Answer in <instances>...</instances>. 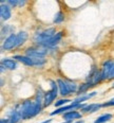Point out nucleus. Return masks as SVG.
I'll return each mask as SVG.
<instances>
[{"label":"nucleus","mask_w":114,"mask_h":123,"mask_svg":"<svg viewBox=\"0 0 114 123\" xmlns=\"http://www.w3.org/2000/svg\"><path fill=\"white\" fill-rule=\"evenodd\" d=\"M111 119H112V115L111 114H103L98 117L94 121V123H106V122L110 121Z\"/></svg>","instance_id":"nucleus-19"},{"label":"nucleus","mask_w":114,"mask_h":123,"mask_svg":"<svg viewBox=\"0 0 114 123\" xmlns=\"http://www.w3.org/2000/svg\"><path fill=\"white\" fill-rule=\"evenodd\" d=\"M52 122V119H49V120H45L43 122H40V123H51Z\"/></svg>","instance_id":"nucleus-26"},{"label":"nucleus","mask_w":114,"mask_h":123,"mask_svg":"<svg viewBox=\"0 0 114 123\" xmlns=\"http://www.w3.org/2000/svg\"><path fill=\"white\" fill-rule=\"evenodd\" d=\"M81 117H82V114L77 111H70L62 114L63 120L67 122H73L76 119H81Z\"/></svg>","instance_id":"nucleus-9"},{"label":"nucleus","mask_w":114,"mask_h":123,"mask_svg":"<svg viewBox=\"0 0 114 123\" xmlns=\"http://www.w3.org/2000/svg\"><path fill=\"white\" fill-rule=\"evenodd\" d=\"M1 65H3L9 70H15L17 68V63L14 58H3L1 61Z\"/></svg>","instance_id":"nucleus-13"},{"label":"nucleus","mask_w":114,"mask_h":123,"mask_svg":"<svg viewBox=\"0 0 114 123\" xmlns=\"http://www.w3.org/2000/svg\"><path fill=\"white\" fill-rule=\"evenodd\" d=\"M65 83H67V86H68V88H69L71 94H73V93H75V92L78 91V87L79 86H78L75 82H73L71 80H65Z\"/></svg>","instance_id":"nucleus-18"},{"label":"nucleus","mask_w":114,"mask_h":123,"mask_svg":"<svg viewBox=\"0 0 114 123\" xmlns=\"http://www.w3.org/2000/svg\"><path fill=\"white\" fill-rule=\"evenodd\" d=\"M100 107H101V104H98V103L88 104L85 108L80 109V112H81V114H93V112L97 111Z\"/></svg>","instance_id":"nucleus-11"},{"label":"nucleus","mask_w":114,"mask_h":123,"mask_svg":"<svg viewBox=\"0 0 114 123\" xmlns=\"http://www.w3.org/2000/svg\"><path fill=\"white\" fill-rule=\"evenodd\" d=\"M14 30H15V28L13 27V25H5V27H2V30H1L2 36H3L4 34L9 35V36H10L11 34L14 33Z\"/></svg>","instance_id":"nucleus-20"},{"label":"nucleus","mask_w":114,"mask_h":123,"mask_svg":"<svg viewBox=\"0 0 114 123\" xmlns=\"http://www.w3.org/2000/svg\"><path fill=\"white\" fill-rule=\"evenodd\" d=\"M63 20H65V14H63L61 11H59L58 13H56L53 22L56 24V25H59V24H61V22H63Z\"/></svg>","instance_id":"nucleus-21"},{"label":"nucleus","mask_w":114,"mask_h":123,"mask_svg":"<svg viewBox=\"0 0 114 123\" xmlns=\"http://www.w3.org/2000/svg\"><path fill=\"white\" fill-rule=\"evenodd\" d=\"M21 119H22L21 115H20V112L17 108H15L14 111H12L9 114V120H10L9 123H18Z\"/></svg>","instance_id":"nucleus-15"},{"label":"nucleus","mask_w":114,"mask_h":123,"mask_svg":"<svg viewBox=\"0 0 114 123\" xmlns=\"http://www.w3.org/2000/svg\"><path fill=\"white\" fill-rule=\"evenodd\" d=\"M12 7L9 6V4L4 3L3 1L1 2V6H0V16H1L2 20L6 21L12 17V11H11Z\"/></svg>","instance_id":"nucleus-8"},{"label":"nucleus","mask_w":114,"mask_h":123,"mask_svg":"<svg viewBox=\"0 0 114 123\" xmlns=\"http://www.w3.org/2000/svg\"><path fill=\"white\" fill-rule=\"evenodd\" d=\"M96 93H97L96 91H93V92H91V93H85V94H81V96H78L73 102L78 103V104H82L85 101H87V100L93 98V97H95Z\"/></svg>","instance_id":"nucleus-16"},{"label":"nucleus","mask_w":114,"mask_h":123,"mask_svg":"<svg viewBox=\"0 0 114 123\" xmlns=\"http://www.w3.org/2000/svg\"><path fill=\"white\" fill-rule=\"evenodd\" d=\"M55 34H56V30H55L54 28H49V29L42 31V32L35 35V42H36L38 45L41 46V45H43L47 40H49L52 36H54Z\"/></svg>","instance_id":"nucleus-3"},{"label":"nucleus","mask_w":114,"mask_h":123,"mask_svg":"<svg viewBox=\"0 0 114 123\" xmlns=\"http://www.w3.org/2000/svg\"><path fill=\"white\" fill-rule=\"evenodd\" d=\"M113 65H114V62H112L111 60H107L103 64V67L100 68L103 81L109 80V76H110V73H111V71H112Z\"/></svg>","instance_id":"nucleus-5"},{"label":"nucleus","mask_w":114,"mask_h":123,"mask_svg":"<svg viewBox=\"0 0 114 123\" xmlns=\"http://www.w3.org/2000/svg\"><path fill=\"white\" fill-rule=\"evenodd\" d=\"M33 62H34L35 67H42V66L45 64L44 58H33Z\"/></svg>","instance_id":"nucleus-23"},{"label":"nucleus","mask_w":114,"mask_h":123,"mask_svg":"<svg viewBox=\"0 0 114 123\" xmlns=\"http://www.w3.org/2000/svg\"><path fill=\"white\" fill-rule=\"evenodd\" d=\"M57 85H58V89H59V93L61 94L62 97H67L71 94V92L69 90V88H68L67 86V83H65V80H62V79H57Z\"/></svg>","instance_id":"nucleus-10"},{"label":"nucleus","mask_w":114,"mask_h":123,"mask_svg":"<svg viewBox=\"0 0 114 123\" xmlns=\"http://www.w3.org/2000/svg\"><path fill=\"white\" fill-rule=\"evenodd\" d=\"M27 37H29V35H27V32H24V31H21V32H19L18 34H17L16 45H15V48H18V47H20V46L23 45V43L27 42Z\"/></svg>","instance_id":"nucleus-14"},{"label":"nucleus","mask_w":114,"mask_h":123,"mask_svg":"<svg viewBox=\"0 0 114 123\" xmlns=\"http://www.w3.org/2000/svg\"><path fill=\"white\" fill-rule=\"evenodd\" d=\"M74 123H83V122H82V120H78V121H76Z\"/></svg>","instance_id":"nucleus-28"},{"label":"nucleus","mask_w":114,"mask_h":123,"mask_svg":"<svg viewBox=\"0 0 114 123\" xmlns=\"http://www.w3.org/2000/svg\"><path fill=\"white\" fill-rule=\"evenodd\" d=\"M4 68H5V67H4L3 65H1V72H3V71H4Z\"/></svg>","instance_id":"nucleus-27"},{"label":"nucleus","mask_w":114,"mask_h":123,"mask_svg":"<svg viewBox=\"0 0 114 123\" xmlns=\"http://www.w3.org/2000/svg\"><path fill=\"white\" fill-rule=\"evenodd\" d=\"M109 80H114V65H113L112 71H111V73H110V76H109Z\"/></svg>","instance_id":"nucleus-24"},{"label":"nucleus","mask_w":114,"mask_h":123,"mask_svg":"<svg viewBox=\"0 0 114 123\" xmlns=\"http://www.w3.org/2000/svg\"><path fill=\"white\" fill-rule=\"evenodd\" d=\"M42 107H43V103H39L32 100H25L17 106V109L19 111L22 119L27 120L37 116L42 111Z\"/></svg>","instance_id":"nucleus-1"},{"label":"nucleus","mask_w":114,"mask_h":123,"mask_svg":"<svg viewBox=\"0 0 114 123\" xmlns=\"http://www.w3.org/2000/svg\"><path fill=\"white\" fill-rule=\"evenodd\" d=\"M62 123H72V122H67V121H65V122H62Z\"/></svg>","instance_id":"nucleus-29"},{"label":"nucleus","mask_w":114,"mask_h":123,"mask_svg":"<svg viewBox=\"0 0 114 123\" xmlns=\"http://www.w3.org/2000/svg\"><path fill=\"white\" fill-rule=\"evenodd\" d=\"M9 122H10L9 118H7V119H4V118H2V119L0 120V123H9Z\"/></svg>","instance_id":"nucleus-25"},{"label":"nucleus","mask_w":114,"mask_h":123,"mask_svg":"<svg viewBox=\"0 0 114 123\" xmlns=\"http://www.w3.org/2000/svg\"><path fill=\"white\" fill-rule=\"evenodd\" d=\"M13 58H14L15 61H18V62H20V63H22L25 66H30V67L34 66L33 58L29 57V56H27V55H14Z\"/></svg>","instance_id":"nucleus-12"},{"label":"nucleus","mask_w":114,"mask_h":123,"mask_svg":"<svg viewBox=\"0 0 114 123\" xmlns=\"http://www.w3.org/2000/svg\"><path fill=\"white\" fill-rule=\"evenodd\" d=\"M45 49L47 48H43V49H39V48H27L25 50V54L31 58H44L45 54H47Z\"/></svg>","instance_id":"nucleus-4"},{"label":"nucleus","mask_w":114,"mask_h":123,"mask_svg":"<svg viewBox=\"0 0 114 123\" xmlns=\"http://www.w3.org/2000/svg\"><path fill=\"white\" fill-rule=\"evenodd\" d=\"M16 38H17V34H15V33H13V34H11L10 36H7L5 38V40H3V43H2L1 49L3 51L14 49L15 45H16Z\"/></svg>","instance_id":"nucleus-6"},{"label":"nucleus","mask_w":114,"mask_h":123,"mask_svg":"<svg viewBox=\"0 0 114 123\" xmlns=\"http://www.w3.org/2000/svg\"><path fill=\"white\" fill-rule=\"evenodd\" d=\"M51 84V89L49 91H47L44 93V100H43V107H48L49 105H51L53 102L55 101L56 99L57 94H58V85H57V82L56 81H50Z\"/></svg>","instance_id":"nucleus-2"},{"label":"nucleus","mask_w":114,"mask_h":123,"mask_svg":"<svg viewBox=\"0 0 114 123\" xmlns=\"http://www.w3.org/2000/svg\"><path fill=\"white\" fill-rule=\"evenodd\" d=\"M91 87H93L92 84L88 83V82H86V83L81 84V85H79V87H78V91H77V94L78 96H81V94H85L86 92H87L89 89L91 88Z\"/></svg>","instance_id":"nucleus-17"},{"label":"nucleus","mask_w":114,"mask_h":123,"mask_svg":"<svg viewBox=\"0 0 114 123\" xmlns=\"http://www.w3.org/2000/svg\"><path fill=\"white\" fill-rule=\"evenodd\" d=\"M112 88H114V83L112 84Z\"/></svg>","instance_id":"nucleus-30"},{"label":"nucleus","mask_w":114,"mask_h":123,"mask_svg":"<svg viewBox=\"0 0 114 123\" xmlns=\"http://www.w3.org/2000/svg\"><path fill=\"white\" fill-rule=\"evenodd\" d=\"M69 102H72L70 99H60V100H58L57 102H55V106L57 107V108H59V107H62V106H65V105H67Z\"/></svg>","instance_id":"nucleus-22"},{"label":"nucleus","mask_w":114,"mask_h":123,"mask_svg":"<svg viewBox=\"0 0 114 123\" xmlns=\"http://www.w3.org/2000/svg\"><path fill=\"white\" fill-rule=\"evenodd\" d=\"M62 36H63V32H57L54 36H52L49 40H47V42H45L43 45H41V46L42 47H44V48H53V47H55L56 45L59 43V42L61 40Z\"/></svg>","instance_id":"nucleus-7"}]
</instances>
